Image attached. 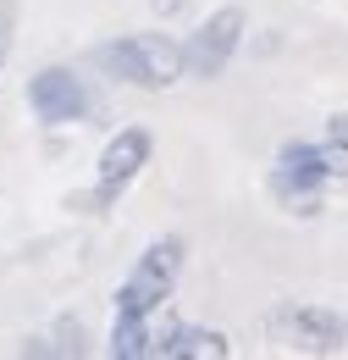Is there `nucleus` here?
<instances>
[{
  "instance_id": "obj_1",
  "label": "nucleus",
  "mask_w": 348,
  "mask_h": 360,
  "mask_svg": "<svg viewBox=\"0 0 348 360\" xmlns=\"http://www.w3.org/2000/svg\"><path fill=\"white\" fill-rule=\"evenodd\" d=\"M94 61L105 72H116L122 84H138V89H172L188 72V50L166 34H133V39H116V45H100Z\"/></svg>"
},
{
  "instance_id": "obj_2",
  "label": "nucleus",
  "mask_w": 348,
  "mask_h": 360,
  "mask_svg": "<svg viewBox=\"0 0 348 360\" xmlns=\"http://www.w3.org/2000/svg\"><path fill=\"white\" fill-rule=\"evenodd\" d=\"M177 271H182V238H155L128 283L116 288V316H149L172 300Z\"/></svg>"
},
{
  "instance_id": "obj_3",
  "label": "nucleus",
  "mask_w": 348,
  "mask_h": 360,
  "mask_svg": "<svg viewBox=\"0 0 348 360\" xmlns=\"http://www.w3.org/2000/svg\"><path fill=\"white\" fill-rule=\"evenodd\" d=\"M243 28H249V17L238 11V6H221L205 17V28L188 39V72L194 78H221L227 72V61H232V50L243 45Z\"/></svg>"
},
{
  "instance_id": "obj_4",
  "label": "nucleus",
  "mask_w": 348,
  "mask_h": 360,
  "mask_svg": "<svg viewBox=\"0 0 348 360\" xmlns=\"http://www.w3.org/2000/svg\"><path fill=\"white\" fill-rule=\"evenodd\" d=\"M326 178H337L332 144H326V150H315V144H288L282 161H276V172H271V188H276L282 200H293L299 211H315V188Z\"/></svg>"
},
{
  "instance_id": "obj_5",
  "label": "nucleus",
  "mask_w": 348,
  "mask_h": 360,
  "mask_svg": "<svg viewBox=\"0 0 348 360\" xmlns=\"http://www.w3.org/2000/svg\"><path fill=\"white\" fill-rule=\"evenodd\" d=\"M28 105H34V117L44 128H61V122L88 117V89H83V78H72L67 67H44L39 78L28 84Z\"/></svg>"
},
{
  "instance_id": "obj_6",
  "label": "nucleus",
  "mask_w": 348,
  "mask_h": 360,
  "mask_svg": "<svg viewBox=\"0 0 348 360\" xmlns=\"http://www.w3.org/2000/svg\"><path fill=\"white\" fill-rule=\"evenodd\" d=\"M149 150H155V144H149L144 128H122V134L100 150V188H94V200L111 205V200L138 178V167H149Z\"/></svg>"
},
{
  "instance_id": "obj_7",
  "label": "nucleus",
  "mask_w": 348,
  "mask_h": 360,
  "mask_svg": "<svg viewBox=\"0 0 348 360\" xmlns=\"http://www.w3.org/2000/svg\"><path fill=\"white\" fill-rule=\"evenodd\" d=\"M271 327L288 333V338L304 344V349H337V344H343V321H337L332 311H309V305L276 311V316H271Z\"/></svg>"
},
{
  "instance_id": "obj_8",
  "label": "nucleus",
  "mask_w": 348,
  "mask_h": 360,
  "mask_svg": "<svg viewBox=\"0 0 348 360\" xmlns=\"http://www.w3.org/2000/svg\"><path fill=\"white\" fill-rule=\"evenodd\" d=\"M155 355H177V360L210 355V360H221V355H227V338L210 333V327H172V333H161V338H155Z\"/></svg>"
},
{
  "instance_id": "obj_9",
  "label": "nucleus",
  "mask_w": 348,
  "mask_h": 360,
  "mask_svg": "<svg viewBox=\"0 0 348 360\" xmlns=\"http://www.w3.org/2000/svg\"><path fill=\"white\" fill-rule=\"evenodd\" d=\"M111 355L116 360L155 355V333L144 327V316H116V327H111Z\"/></svg>"
},
{
  "instance_id": "obj_10",
  "label": "nucleus",
  "mask_w": 348,
  "mask_h": 360,
  "mask_svg": "<svg viewBox=\"0 0 348 360\" xmlns=\"http://www.w3.org/2000/svg\"><path fill=\"white\" fill-rule=\"evenodd\" d=\"M11 34H17V0H0V67L11 56Z\"/></svg>"
},
{
  "instance_id": "obj_11",
  "label": "nucleus",
  "mask_w": 348,
  "mask_h": 360,
  "mask_svg": "<svg viewBox=\"0 0 348 360\" xmlns=\"http://www.w3.org/2000/svg\"><path fill=\"white\" fill-rule=\"evenodd\" d=\"M326 144H332V150H348V111L326 122Z\"/></svg>"
},
{
  "instance_id": "obj_12",
  "label": "nucleus",
  "mask_w": 348,
  "mask_h": 360,
  "mask_svg": "<svg viewBox=\"0 0 348 360\" xmlns=\"http://www.w3.org/2000/svg\"><path fill=\"white\" fill-rule=\"evenodd\" d=\"M149 6H155V17H172V11H182L188 0H149Z\"/></svg>"
}]
</instances>
